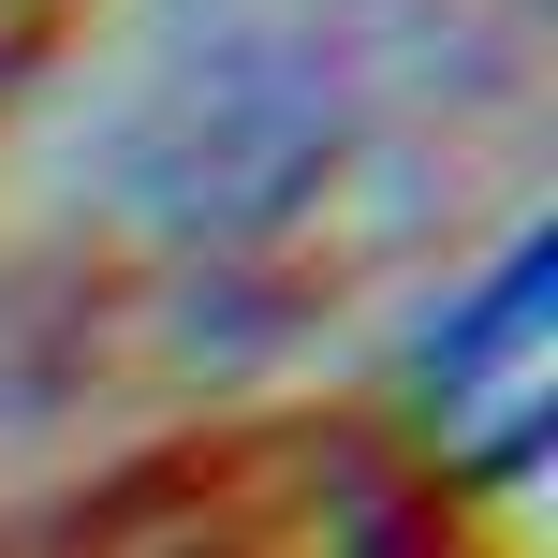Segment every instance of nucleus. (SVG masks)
Segmentation results:
<instances>
[{
  "label": "nucleus",
  "instance_id": "1",
  "mask_svg": "<svg viewBox=\"0 0 558 558\" xmlns=\"http://www.w3.org/2000/svg\"><path fill=\"white\" fill-rule=\"evenodd\" d=\"M426 412L500 485L530 471V441H544V251H500V279L426 338Z\"/></svg>",
  "mask_w": 558,
  "mask_h": 558
}]
</instances>
